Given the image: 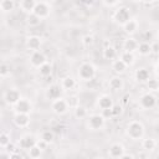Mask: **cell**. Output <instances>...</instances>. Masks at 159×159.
<instances>
[{"label": "cell", "instance_id": "15", "mask_svg": "<svg viewBox=\"0 0 159 159\" xmlns=\"http://www.w3.org/2000/svg\"><path fill=\"white\" fill-rule=\"evenodd\" d=\"M122 26H123V29H124V31H125L127 34L132 35V34H134V32L138 30V21H137L135 19H129V20H128L125 24H123Z\"/></svg>", "mask_w": 159, "mask_h": 159}, {"label": "cell", "instance_id": "52", "mask_svg": "<svg viewBox=\"0 0 159 159\" xmlns=\"http://www.w3.org/2000/svg\"><path fill=\"white\" fill-rule=\"evenodd\" d=\"M0 78H1V76H0Z\"/></svg>", "mask_w": 159, "mask_h": 159}, {"label": "cell", "instance_id": "50", "mask_svg": "<svg viewBox=\"0 0 159 159\" xmlns=\"http://www.w3.org/2000/svg\"><path fill=\"white\" fill-rule=\"evenodd\" d=\"M46 2H52V1H55V0H45Z\"/></svg>", "mask_w": 159, "mask_h": 159}, {"label": "cell", "instance_id": "7", "mask_svg": "<svg viewBox=\"0 0 159 159\" xmlns=\"http://www.w3.org/2000/svg\"><path fill=\"white\" fill-rule=\"evenodd\" d=\"M32 14H35V15H36L37 17H40V19H45V17L48 16V14H50V9H48L47 4L43 2V1H41V2H36L35 7H34V10H32Z\"/></svg>", "mask_w": 159, "mask_h": 159}, {"label": "cell", "instance_id": "8", "mask_svg": "<svg viewBox=\"0 0 159 159\" xmlns=\"http://www.w3.org/2000/svg\"><path fill=\"white\" fill-rule=\"evenodd\" d=\"M52 111L56 113V114H63L67 112L68 109V106L66 103V99H62V98H56L53 99L52 102Z\"/></svg>", "mask_w": 159, "mask_h": 159}, {"label": "cell", "instance_id": "9", "mask_svg": "<svg viewBox=\"0 0 159 159\" xmlns=\"http://www.w3.org/2000/svg\"><path fill=\"white\" fill-rule=\"evenodd\" d=\"M30 62H31V65H32L34 67H37V68H39L41 65H43V63L47 62V61H46V56H45L41 51L36 50V51L32 52V55H31V57H30Z\"/></svg>", "mask_w": 159, "mask_h": 159}, {"label": "cell", "instance_id": "46", "mask_svg": "<svg viewBox=\"0 0 159 159\" xmlns=\"http://www.w3.org/2000/svg\"><path fill=\"white\" fill-rule=\"evenodd\" d=\"M128 99H129V94L123 96V98H122V103H123V104H127V103H128Z\"/></svg>", "mask_w": 159, "mask_h": 159}, {"label": "cell", "instance_id": "40", "mask_svg": "<svg viewBox=\"0 0 159 159\" xmlns=\"http://www.w3.org/2000/svg\"><path fill=\"white\" fill-rule=\"evenodd\" d=\"M101 116H102L104 119H107V118H111V117H112V112H111V108H106V109H102V113H101Z\"/></svg>", "mask_w": 159, "mask_h": 159}, {"label": "cell", "instance_id": "13", "mask_svg": "<svg viewBox=\"0 0 159 159\" xmlns=\"http://www.w3.org/2000/svg\"><path fill=\"white\" fill-rule=\"evenodd\" d=\"M61 93H62V87L61 86H58V84H51L47 88L46 96L50 99H56V98H60L61 97Z\"/></svg>", "mask_w": 159, "mask_h": 159}, {"label": "cell", "instance_id": "26", "mask_svg": "<svg viewBox=\"0 0 159 159\" xmlns=\"http://www.w3.org/2000/svg\"><path fill=\"white\" fill-rule=\"evenodd\" d=\"M116 55H117L116 48H114L112 45L106 46V47L103 48V57H104L106 60H113V58L116 57Z\"/></svg>", "mask_w": 159, "mask_h": 159}, {"label": "cell", "instance_id": "36", "mask_svg": "<svg viewBox=\"0 0 159 159\" xmlns=\"http://www.w3.org/2000/svg\"><path fill=\"white\" fill-rule=\"evenodd\" d=\"M111 112H112V117H117L122 113V107L118 106V104H113L111 107Z\"/></svg>", "mask_w": 159, "mask_h": 159}, {"label": "cell", "instance_id": "28", "mask_svg": "<svg viewBox=\"0 0 159 159\" xmlns=\"http://www.w3.org/2000/svg\"><path fill=\"white\" fill-rule=\"evenodd\" d=\"M39 72H40V75H41V76L47 77V76H50V75H51V72H52V67H51V65H50V63L45 62L43 65H41V66L39 67Z\"/></svg>", "mask_w": 159, "mask_h": 159}, {"label": "cell", "instance_id": "30", "mask_svg": "<svg viewBox=\"0 0 159 159\" xmlns=\"http://www.w3.org/2000/svg\"><path fill=\"white\" fill-rule=\"evenodd\" d=\"M41 152H42V149H40V148L35 144L34 147H31V148L29 149V157H30V158H34V159H37V158L41 157Z\"/></svg>", "mask_w": 159, "mask_h": 159}, {"label": "cell", "instance_id": "5", "mask_svg": "<svg viewBox=\"0 0 159 159\" xmlns=\"http://www.w3.org/2000/svg\"><path fill=\"white\" fill-rule=\"evenodd\" d=\"M14 109L16 113H26L29 114L32 109V104L29 99L26 98H20L15 104H14Z\"/></svg>", "mask_w": 159, "mask_h": 159}, {"label": "cell", "instance_id": "2", "mask_svg": "<svg viewBox=\"0 0 159 159\" xmlns=\"http://www.w3.org/2000/svg\"><path fill=\"white\" fill-rule=\"evenodd\" d=\"M78 76L81 80L83 81H91L96 76V68L92 63H88V62H84L78 68Z\"/></svg>", "mask_w": 159, "mask_h": 159}, {"label": "cell", "instance_id": "31", "mask_svg": "<svg viewBox=\"0 0 159 159\" xmlns=\"http://www.w3.org/2000/svg\"><path fill=\"white\" fill-rule=\"evenodd\" d=\"M40 22H41V19L37 17L35 14L30 12V14L27 15V24H29L30 26H37Z\"/></svg>", "mask_w": 159, "mask_h": 159}, {"label": "cell", "instance_id": "27", "mask_svg": "<svg viewBox=\"0 0 159 159\" xmlns=\"http://www.w3.org/2000/svg\"><path fill=\"white\" fill-rule=\"evenodd\" d=\"M61 87L63 89H73L76 87V81L72 78V77H65L61 82Z\"/></svg>", "mask_w": 159, "mask_h": 159}, {"label": "cell", "instance_id": "47", "mask_svg": "<svg viewBox=\"0 0 159 159\" xmlns=\"http://www.w3.org/2000/svg\"><path fill=\"white\" fill-rule=\"evenodd\" d=\"M104 2H106L107 5H114V4L117 2V0H104Z\"/></svg>", "mask_w": 159, "mask_h": 159}, {"label": "cell", "instance_id": "38", "mask_svg": "<svg viewBox=\"0 0 159 159\" xmlns=\"http://www.w3.org/2000/svg\"><path fill=\"white\" fill-rule=\"evenodd\" d=\"M82 42H83L84 46H91V45H93V42H94L93 36H92V35H86V36H83Z\"/></svg>", "mask_w": 159, "mask_h": 159}, {"label": "cell", "instance_id": "34", "mask_svg": "<svg viewBox=\"0 0 159 159\" xmlns=\"http://www.w3.org/2000/svg\"><path fill=\"white\" fill-rule=\"evenodd\" d=\"M66 103L70 108H76L77 106H80V99H78L77 96H71L66 99Z\"/></svg>", "mask_w": 159, "mask_h": 159}, {"label": "cell", "instance_id": "12", "mask_svg": "<svg viewBox=\"0 0 159 159\" xmlns=\"http://www.w3.org/2000/svg\"><path fill=\"white\" fill-rule=\"evenodd\" d=\"M19 144H20V148H22L25 150H29L31 147H34L36 144V139L32 135H24V137L20 138Z\"/></svg>", "mask_w": 159, "mask_h": 159}, {"label": "cell", "instance_id": "14", "mask_svg": "<svg viewBox=\"0 0 159 159\" xmlns=\"http://www.w3.org/2000/svg\"><path fill=\"white\" fill-rule=\"evenodd\" d=\"M124 153V147L119 143H114L111 145L109 150H108V154L111 158H120L122 154Z\"/></svg>", "mask_w": 159, "mask_h": 159}, {"label": "cell", "instance_id": "20", "mask_svg": "<svg viewBox=\"0 0 159 159\" xmlns=\"http://www.w3.org/2000/svg\"><path fill=\"white\" fill-rule=\"evenodd\" d=\"M135 80L138 82H147L149 80V71L145 68H138L135 71Z\"/></svg>", "mask_w": 159, "mask_h": 159}, {"label": "cell", "instance_id": "11", "mask_svg": "<svg viewBox=\"0 0 159 159\" xmlns=\"http://www.w3.org/2000/svg\"><path fill=\"white\" fill-rule=\"evenodd\" d=\"M20 98H21V96H20V92L17 89H9L5 93V97H4L5 102L7 104H10V106H14Z\"/></svg>", "mask_w": 159, "mask_h": 159}, {"label": "cell", "instance_id": "25", "mask_svg": "<svg viewBox=\"0 0 159 159\" xmlns=\"http://www.w3.org/2000/svg\"><path fill=\"white\" fill-rule=\"evenodd\" d=\"M14 7H15L14 0H1V2H0V9L4 12H11L14 10Z\"/></svg>", "mask_w": 159, "mask_h": 159}, {"label": "cell", "instance_id": "39", "mask_svg": "<svg viewBox=\"0 0 159 159\" xmlns=\"http://www.w3.org/2000/svg\"><path fill=\"white\" fill-rule=\"evenodd\" d=\"M9 73H10V68H9V66L5 65V63L0 65V76L4 77V76H7Z\"/></svg>", "mask_w": 159, "mask_h": 159}, {"label": "cell", "instance_id": "33", "mask_svg": "<svg viewBox=\"0 0 159 159\" xmlns=\"http://www.w3.org/2000/svg\"><path fill=\"white\" fill-rule=\"evenodd\" d=\"M53 137H55V134H53V132H52V130H45V132H42V134H41V139H42V140H45L47 144L52 143Z\"/></svg>", "mask_w": 159, "mask_h": 159}, {"label": "cell", "instance_id": "18", "mask_svg": "<svg viewBox=\"0 0 159 159\" xmlns=\"http://www.w3.org/2000/svg\"><path fill=\"white\" fill-rule=\"evenodd\" d=\"M35 5H36V0H21V1H20V7H21V10L25 11V12H27V14L32 12Z\"/></svg>", "mask_w": 159, "mask_h": 159}, {"label": "cell", "instance_id": "43", "mask_svg": "<svg viewBox=\"0 0 159 159\" xmlns=\"http://www.w3.org/2000/svg\"><path fill=\"white\" fill-rule=\"evenodd\" d=\"M36 145H37V147H39L40 149H42V150H43V149H45V148L47 147V143H46L45 140H42V139H40L39 142H36Z\"/></svg>", "mask_w": 159, "mask_h": 159}, {"label": "cell", "instance_id": "10", "mask_svg": "<svg viewBox=\"0 0 159 159\" xmlns=\"http://www.w3.org/2000/svg\"><path fill=\"white\" fill-rule=\"evenodd\" d=\"M14 123L17 127H20V128H25L30 123V116L26 114V113H15V116H14Z\"/></svg>", "mask_w": 159, "mask_h": 159}, {"label": "cell", "instance_id": "3", "mask_svg": "<svg viewBox=\"0 0 159 159\" xmlns=\"http://www.w3.org/2000/svg\"><path fill=\"white\" fill-rule=\"evenodd\" d=\"M104 123H106V119L101 114H92V116H89V118L87 120V125L92 130L102 129L104 127Z\"/></svg>", "mask_w": 159, "mask_h": 159}, {"label": "cell", "instance_id": "49", "mask_svg": "<svg viewBox=\"0 0 159 159\" xmlns=\"http://www.w3.org/2000/svg\"><path fill=\"white\" fill-rule=\"evenodd\" d=\"M143 1H145V2H153L154 0H143Z\"/></svg>", "mask_w": 159, "mask_h": 159}, {"label": "cell", "instance_id": "45", "mask_svg": "<svg viewBox=\"0 0 159 159\" xmlns=\"http://www.w3.org/2000/svg\"><path fill=\"white\" fill-rule=\"evenodd\" d=\"M127 158H129V159H134V155H133V154H125V153H123L122 157H120V159H127Z\"/></svg>", "mask_w": 159, "mask_h": 159}, {"label": "cell", "instance_id": "16", "mask_svg": "<svg viewBox=\"0 0 159 159\" xmlns=\"http://www.w3.org/2000/svg\"><path fill=\"white\" fill-rule=\"evenodd\" d=\"M26 46H27V48H30L32 51H36L41 46V39L39 36H30V37H27Z\"/></svg>", "mask_w": 159, "mask_h": 159}, {"label": "cell", "instance_id": "29", "mask_svg": "<svg viewBox=\"0 0 159 159\" xmlns=\"http://www.w3.org/2000/svg\"><path fill=\"white\" fill-rule=\"evenodd\" d=\"M142 145H143V149H145V150H153V149L155 148L157 143H155L154 139H152V138H147V139L143 140Z\"/></svg>", "mask_w": 159, "mask_h": 159}, {"label": "cell", "instance_id": "24", "mask_svg": "<svg viewBox=\"0 0 159 159\" xmlns=\"http://www.w3.org/2000/svg\"><path fill=\"white\" fill-rule=\"evenodd\" d=\"M120 60H122L127 66H130V65H133V63H134L135 57H134V53H133V52L124 51V52L120 55Z\"/></svg>", "mask_w": 159, "mask_h": 159}, {"label": "cell", "instance_id": "48", "mask_svg": "<svg viewBox=\"0 0 159 159\" xmlns=\"http://www.w3.org/2000/svg\"><path fill=\"white\" fill-rule=\"evenodd\" d=\"M82 2L86 4V5H92L94 2V0H82Z\"/></svg>", "mask_w": 159, "mask_h": 159}, {"label": "cell", "instance_id": "4", "mask_svg": "<svg viewBox=\"0 0 159 159\" xmlns=\"http://www.w3.org/2000/svg\"><path fill=\"white\" fill-rule=\"evenodd\" d=\"M113 17H114V20H116V22H117V24H119V25L125 24V22L130 19L129 9H128V7H125V6L117 9V10H116V12H114V15H113Z\"/></svg>", "mask_w": 159, "mask_h": 159}, {"label": "cell", "instance_id": "32", "mask_svg": "<svg viewBox=\"0 0 159 159\" xmlns=\"http://www.w3.org/2000/svg\"><path fill=\"white\" fill-rule=\"evenodd\" d=\"M86 116H87V111H86V108H84L83 106H77V107L75 108V117H76V118L82 119V118H84Z\"/></svg>", "mask_w": 159, "mask_h": 159}, {"label": "cell", "instance_id": "42", "mask_svg": "<svg viewBox=\"0 0 159 159\" xmlns=\"http://www.w3.org/2000/svg\"><path fill=\"white\" fill-rule=\"evenodd\" d=\"M152 39H153V34H152L150 31H145L144 35H143V40H144L145 42H148V41H150Z\"/></svg>", "mask_w": 159, "mask_h": 159}, {"label": "cell", "instance_id": "37", "mask_svg": "<svg viewBox=\"0 0 159 159\" xmlns=\"http://www.w3.org/2000/svg\"><path fill=\"white\" fill-rule=\"evenodd\" d=\"M7 143H10V137L6 133L0 134V147H5Z\"/></svg>", "mask_w": 159, "mask_h": 159}, {"label": "cell", "instance_id": "19", "mask_svg": "<svg viewBox=\"0 0 159 159\" xmlns=\"http://www.w3.org/2000/svg\"><path fill=\"white\" fill-rule=\"evenodd\" d=\"M137 46H138V42L132 37L124 40V42H123V48H124V51H128V52L137 51Z\"/></svg>", "mask_w": 159, "mask_h": 159}, {"label": "cell", "instance_id": "6", "mask_svg": "<svg viewBox=\"0 0 159 159\" xmlns=\"http://www.w3.org/2000/svg\"><path fill=\"white\" fill-rule=\"evenodd\" d=\"M139 103H140V107L144 108V109H150L153 108L155 104H157V98L154 94L152 93H145L140 97L139 99Z\"/></svg>", "mask_w": 159, "mask_h": 159}, {"label": "cell", "instance_id": "23", "mask_svg": "<svg viewBox=\"0 0 159 159\" xmlns=\"http://www.w3.org/2000/svg\"><path fill=\"white\" fill-rule=\"evenodd\" d=\"M137 51H138L139 55H142V56H147V55H149V53H150V43H149V42H145V41L138 43V46H137Z\"/></svg>", "mask_w": 159, "mask_h": 159}, {"label": "cell", "instance_id": "44", "mask_svg": "<svg viewBox=\"0 0 159 159\" xmlns=\"http://www.w3.org/2000/svg\"><path fill=\"white\" fill-rule=\"evenodd\" d=\"M5 148H6V150H7V153H11V152H14L15 150V145L10 142V143H7L6 145H5Z\"/></svg>", "mask_w": 159, "mask_h": 159}, {"label": "cell", "instance_id": "51", "mask_svg": "<svg viewBox=\"0 0 159 159\" xmlns=\"http://www.w3.org/2000/svg\"><path fill=\"white\" fill-rule=\"evenodd\" d=\"M133 1H135V2H140V1H143V0H133Z\"/></svg>", "mask_w": 159, "mask_h": 159}, {"label": "cell", "instance_id": "21", "mask_svg": "<svg viewBox=\"0 0 159 159\" xmlns=\"http://www.w3.org/2000/svg\"><path fill=\"white\" fill-rule=\"evenodd\" d=\"M123 86H124V82L120 77H113L109 81V88L112 91H119L123 88Z\"/></svg>", "mask_w": 159, "mask_h": 159}, {"label": "cell", "instance_id": "35", "mask_svg": "<svg viewBox=\"0 0 159 159\" xmlns=\"http://www.w3.org/2000/svg\"><path fill=\"white\" fill-rule=\"evenodd\" d=\"M148 83V88L150 89V91H158V87H159V84H158V81L157 80H148L147 81Z\"/></svg>", "mask_w": 159, "mask_h": 159}, {"label": "cell", "instance_id": "1", "mask_svg": "<svg viewBox=\"0 0 159 159\" xmlns=\"http://www.w3.org/2000/svg\"><path fill=\"white\" fill-rule=\"evenodd\" d=\"M127 135L133 140H139L144 135V127L140 122L133 120L127 125Z\"/></svg>", "mask_w": 159, "mask_h": 159}, {"label": "cell", "instance_id": "22", "mask_svg": "<svg viewBox=\"0 0 159 159\" xmlns=\"http://www.w3.org/2000/svg\"><path fill=\"white\" fill-rule=\"evenodd\" d=\"M125 68H127V65H125L120 58L113 61V63H112V70H113L116 73H123V72L125 71Z\"/></svg>", "mask_w": 159, "mask_h": 159}, {"label": "cell", "instance_id": "17", "mask_svg": "<svg viewBox=\"0 0 159 159\" xmlns=\"http://www.w3.org/2000/svg\"><path fill=\"white\" fill-rule=\"evenodd\" d=\"M112 106H113V101H112V98H111L109 96L103 94V96H101V97L98 98V107H99L101 109L111 108Z\"/></svg>", "mask_w": 159, "mask_h": 159}, {"label": "cell", "instance_id": "41", "mask_svg": "<svg viewBox=\"0 0 159 159\" xmlns=\"http://www.w3.org/2000/svg\"><path fill=\"white\" fill-rule=\"evenodd\" d=\"M150 52H153L154 55H158V52H159V46H158V42H157V41L153 42V43H150Z\"/></svg>", "mask_w": 159, "mask_h": 159}]
</instances>
